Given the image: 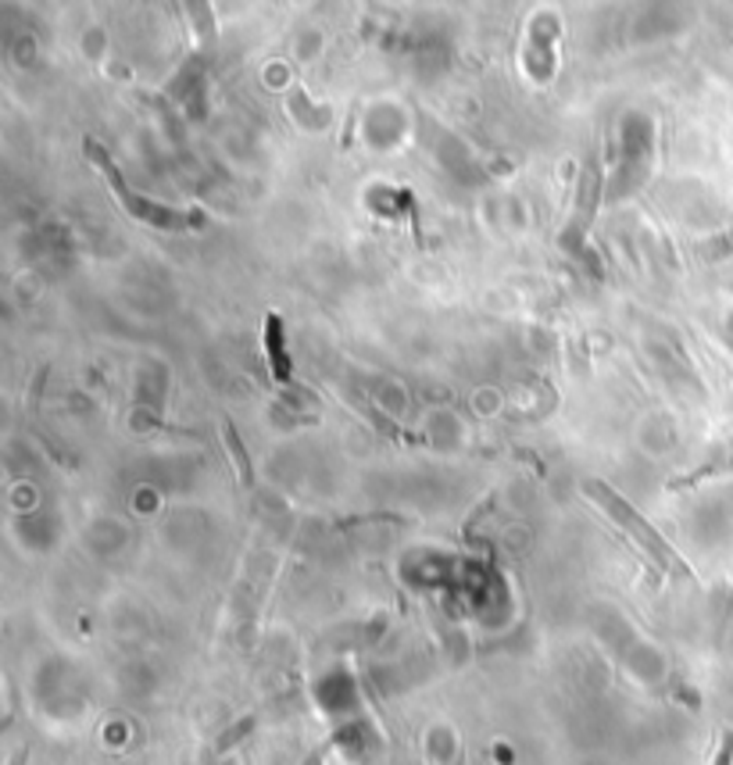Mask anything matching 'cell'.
I'll use <instances>...</instances> for the list:
<instances>
[{
	"label": "cell",
	"mask_w": 733,
	"mask_h": 765,
	"mask_svg": "<svg viewBox=\"0 0 733 765\" xmlns=\"http://www.w3.org/2000/svg\"><path fill=\"white\" fill-rule=\"evenodd\" d=\"M583 494L602 504V509H605L608 515H612L616 523H619L622 529H627L630 537H633L637 544H641V548H644L651 558H658L662 569H676V572H684V576H690V569L680 562V555H676V551L669 548V544H665L662 533H655V526L644 523V518L633 512V504L622 501L612 487H608V483H597V480H587V483H583Z\"/></svg>",
	"instance_id": "cell-1"
},
{
	"label": "cell",
	"mask_w": 733,
	"mask_h": 765,
	"mask_svg": "<svg viewBox=\"0 0 733 765\" xmlns=\"http://www.w3.org/2000/svg\"><path fill=\"white\" fill-rule=\"evenodd\" d=\"M222 444H226V455L233 458V466H237L240 487H251V483H254L251 458H248V450H243V441H240L237 426H233V422H229V419H222Z\"/></svg>",
	"instance_id": "cell-2"
},
{
	"label": "cell",
	"mask_w": 733,
	"mask_h": 765,
	"mask_svg": "<svg viewBox=\"0 0 733 765\" xmlns=\"http://www.w3.org/2000/svg\"><path fill=\"white\" fill-rule=\"evenodd\" d=\"M83 150H87V158L93 161V169H101V172H104V180H107V183H112V190H115V194L122 197V204H126V201H129L133 194H129V186H126V180H122V172L115 169V161H112V158H107V150H104V147H101L98 140H87V144H83Z\"/></svg>",
	"instance_id": "cell-3"
},
{
	"label": "cell",
	"mask_w": 733,
	"mask_h": 765,
	"mask_svg": "<svg viewBox=\"0 0 733 765\" xmlns=\"http://www.w3.org/2000/svg\"><path fill=\"white\" fill-rule=\"evenodd\" d=\"M268 354H273V373L276 379H290V358L287 351H283V336H279V319L268 316Z\"/></svg>",
	"instance_id": "cell-4"
},
{
	"label": "cell",
	"mask_w": 733,
	"mask_h": 765,
	"mask_svg": "<svg viewBox=\"0 0 733 765\" xmlns=\"http://www.w3.org/2000/svg\"><path fill=\"white\" fill-rule=\"evenodd\" d=\"M733 758V733H723V747H719V758L712 765H730Z\"/></svg>",
	"instance_id": "cell-5"
}]
</instances>
